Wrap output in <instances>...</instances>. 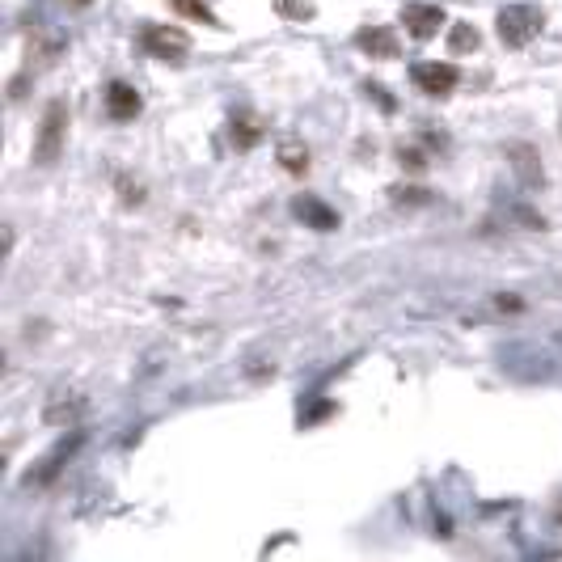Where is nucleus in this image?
Returning a JSON list of instances; mask_svg holds the SVG:
<instances>
[{
	"label": "nucleus",
	"mask_w": 562,
	"mask_h": 562,
	"mask_svg": "<svg viewBox=\"0 0 562 562\" xmlns=\"http://www.w3.org/2000/svg\"><path fill=\"white\" fill-rule=\"evenodd\" d=\"M541 26H546V13H541L537 5H508L499 13V34H503V43L508 47H524V43H533Z\"/></svg>",
	"instance_id": "1"
},
{
	"label": "nucleus",
	"mask_w": 562,
	"mask_h": 562,
	"mask_svg": "<svg viewBox=\"0 0 562 562\" xmlns=\"http://www.w3.org/2000/svg\"><path fill=\"white\" fill-rule=\"evenodd\" d=\"M64 123H68V110H64V102H51V106H47V119H43L39 148H34V157H39V165H51L55 157H60V144H64Z\"/></svg>",
	"instance_id": "2"
},
{
	"label": "nucleus",
	"mask_w": 562,
	"mask_h": 562,
	"mask_svg": "<svg viewBox=\"0 0 562 562\" xmlns=\"http://www.w3.org/2000/svg\"><path fill=\"white\" fill-rule=\"evenodd\" d=\"M415 85L423 89V93H432V98H444V93H453L457 89V81H461V72L453 68V64H415Z\"/></svg>",
	"instance_id": "3"
},
{
	"label": "nucleus",
	"mask_w": 562,
	"mask_h": 562,
	"mask_svg": "<svg viewBox=\"0 0 562 562\" xmlns=\"http://www.w3.org/2000/svg\"><path fill=\"white\" fill-rule=\"evenodd\" d=\"M292 216L305 220L309 229H317V233H334V229H339V212L326 208V203L313 199V195H296L292 199Z\"/></svg>",
	"instance_id": "4"
},
{
	"label": "nucleus",
	"mask_w": 562,
	"mask_h": 562,
	"mask_svg": "<svg viewBox=\"0 0 562 562\" xmlns=\"http://www.w3.org/2000/svg\"><path fill=\"white\" fill-rule=\"evenodd\" d=\"M144 47L161 55V60H182L191 39H186L182 30H170V26H144Z\"/></svg>",
	"instance_id": "5"
},
{
	"label": "nucleus",
	"mask_w": 562,
	"mask_h": 562,
	"mask_svg": "<svg viewBox=\"0 0 562 562\" xmlns=\"http://www.w3.org/2000/svg\"><path fill=\"white\" fill-rule=\"evenodd\" d=\"M402 22H406V30L415 34V39H436L448 17H444L440 5H406L402 9Z\"/></svg>",
	"instance_id": "6"
},
{
	"label": "nucleus",
	"mask_w": 562,
	"mask_h": 562,
	"mask_svg": "<svg viewBox=\"0 0 562 562\" xmlns=\"http://www.w3.org/2000/svg\"><path fill=\"white\" fill-rule=\"evenodd\" d=\"M106 110L115 119H136L140 115V93L131 89V85H123V81H115L106 89Z\"/></svg>",
	"instance_id": "7"
},
{
	"label": "nucleus",
	"mask_w": 562,
	"mask_h": 562,
	"mask_svg": "<svg viewBox=\"0 0 562 562\" xmlns=\"http://www.w3.org/2000/svg\"><path fill=\"white\" fill-rule=\"evenodd\" d=\"M355 47L360 51H368V55H381V60H393V55H398V43H393V34L389 30H360L355 34Z\"/></svg>",
	"instance_id": "8"
},
{
	"label": "nucleus",
	"mask_w": 562,
	"mask_h": 562,
	"mask_svg": "<svg viewBox=\"0 0 562 562\" xmlns=\"http://www.w3.org/2000/svg\"><path fill=\"white\" fill-rule=\"evenodd\" d=\"M508 157H516L512 165H516V174H520L524 182H541V174L533 170V161H537V157H533V148H524V144H516V148H508Z\"/></svg>",
	"instance_id": "9"
},
{
	"label": "nucleus",
	"mask_w": 562,
	"mask_h": 562,
	"mask_svg": "<svg viewBox=\"0 0 562 562\" xmlns=\"http://www.w3.org/2000/svg\"><path fill=\"white\" fill-rule=\"evenodd\" d=\"M284 170H292V174H305V165H309V153L305 148H296V144H284Z\"/></svg>",
	"instance_id": "10"
},
{
	"label": "nucleus",
	"mask_w": 562,
	"mask_h": 562,
	"mask_svg": "<svg viewBox=\"0 0 562 562\" xmlns=\"http://www.w3.org/2000/svg\"><path fill=\"white\" fill-rule=\"evenodd\" d=\"M178 5V13H191V17H199V22H208V26H216V13L203 5V0H174Z\"/></svg>",
	"instance_id": "11"
},
{
	"label": "nucleus",
	"mask_w": 562,
	"mask_h": 562,
	"mask_svg": "<svg viewBox=\"0 0 562 562\" xmlns=\"http://www.w3.org/2000/svg\"><path fill=\"white\" fill-rule=\"evenodd\" d=\"M470 47H478V34L470 26H457L453 30V51H470Z\"/></svg>",
	"instance_id": "12"
},
{
	"label": "nucleus",
	"mask_w": 562,
	"mask_h": 562,
	"mask_svg": "<svg viewBox=\"0 0 562 562\" xmlns=\"http://www.w3.org/2000/svg\"><path fill=\"white\" fill-rule=\"evenodd\" d=\"M77 5H89V0H77Z\"/></svg>",
	"instance_id": "13"
}]
</instances>
